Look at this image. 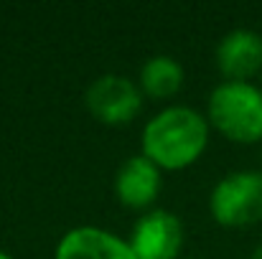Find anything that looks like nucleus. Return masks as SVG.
I'll use <instances>...</instances> for the list:
<instances>
[{
	"label": "nucleus",
	"mask_w": 262,
	"mask_h": 259,
	"mask_svg": "<svg viewBox=\"0 0 262 259\" xmlns=\"http://www.w3.org/2000/svg\"><path fill=\"white\" fill-rule=\"evenodd\" d=\"M161 168L148 160L143 153L127 158L115 178V193L117 201L127 208H150L161 193Z\"/></svg>",
	"instance_id": "0eeeda50"
},
{
	"label": "nucleus",
	"mask_w": 262,
	"mask_h": 259,
	"mask_svg": "<svg viewBox=\"0 0 262 259\" xmlns=\"http://www.w3.org/2000/svg\"><path fill=\"white\" fill-rule=\"evenodd\" d=\"M84 104L94 120L104 125H127L143 109V91L127 77L104 74L89 84L84 94Z\"/></svg>",
	"instance_id": "20e7f679"
},
{
	"label": "nucleus",
	"mask_w": 262,
	"mask_h": 259,
	"mask_svg": "<svg viewBox=\"0 0 262 259\" xmlns=\"http://www.w3.org/2000/svg\"><path fill=\"white\" fill-rule=\"evenodd\" d=\"M209 211L224 229H245L262 221V171L224 175L209 196Z\"/></svg>",
	"instance_id": "7ed1b4c3"
},
{
	"label": "nucleus",
	"mask_w": 262,
	"mask_h": 259,
	"mask_svg": "<svg viewBox=\"0 0 262 259\" xmlns=\"http://www.w3.org/2000/svg\"><path fill=\"white\" fill-rule=\"evenodd\" d=\"M250 259H262V244L255 249V252H252V257H250Z\"/></svg>",
	"instance_id": "9d476101"
},
{
	"label": "nucleus",
	"mask_w": 262,
	"mask_h": 259,
	"mask_svg": "<svg viewBox=\"0 0 262 259\" xmlns=\"http://www.w3.org/2000/svg\"><path fill=\"white\" fill-rule=\"evenodd\" d=\"M186 259H193V257H186Z\"/></svg>",
	"instance_id": "f8f14e48"
},
{
	"label": "nucleus",
	"mask_w": 262,
	"mask_h": 259,
	"mask_svg": "<svg viewBox=\"0 0 262 259\" xmlns=\"http://www.w3.org/2000/svg\"><path fill=\"white\" fill-rule=\"evenodd\" d=\"M216 66L227 82H247L262 72V36L237 28L219 41Z\"/></svg>",
	"instance_id": "423d86ee"
},
{
	"label": "nucleus",
	"mask_w": 262,
	"mask_h": 259,
	"mask_svg": "<svg viewBox=\"0 0 262 259\" xmlns=\"http://www.w3.org/2000/svg\"><path fill=\"white\" fill-rule=\"evenodd\" d=\"M54 259H138L130 244L104 229L79 226L61 237Z\"/></svg>",
	"instance_id": "6e6552de"
},
{
	"label": "nucleus",
	"mask_w": 262,
	"mask_h": 259,
	"mask_svg": "<svg viewBox=\"0 0 262 259\" xmlns=\"http://www.w3.org/2000/svg\"><path fill=\"white\" fill-rule=\"evenodd\" d=\"M138 86L150 99H168L183 86V66L173 56H153L143 64Z\"/></svg>",
	"instance_id": "1a4fd4ad"
},
{
	"label": "nucleus",
	"mask_w": 262,
	"mask_h": 259,
	"mask_svg": "<svg viewBox=\"0 0 262 259\" xmlns=\"http://www.w3.org/2000/svg\"><path fill=\"white\" fill-rule=\"evenodd\" d=\"M209 145V120L191 107H166L143 130V155L161 171L193 166Z\"/></svg>",
	"instance_id": "f257e3e1"
},
{
	"label": "nucleus",
	"mask_w": 262,
	"mask_h": 259,
	"mask_svg": "<svg viewBox=\"0 0 262 259\" xmlns=\"http://www.w3.org/2000/svg\"><path fill=\"white\" fill-rule=\"evenodd\" d=\"M0 259H10V257H8V254H3V252H0Z\"/></svg>",
	"instance_id": "9b49d317"
},
{
	"label": "nucleus",
	"mask_w": 262,
	"mask_h": 259,
	"mask_svg": "<svg viewBox=\"0 0 262 259\" xmlns=\"http://www.w3.org/2000/svg\"><path fill=\"white\" fill-rule=\"evenodd\" d=\"M127 244L138 259H178L183 247V224L166 208L145 211Z\"/></svg>",
	"instance_id": "39448f33"
},
{
	"label": "nucleus",
	"mask_w": 262,
	"mask_h": 259,
	"mask_svg": "<svg viewBox=\"0 0 262 259\" xmlns=\"http://www.w3.org/2000/svg\"><path fill=\"white\" fill-rule=\"evenodd\" d=\"M206 120L232 143H262V89L250 82H222L209 94Z\"/></svg>",
	"instance_id": "f03ea898"
}]
</instances>
